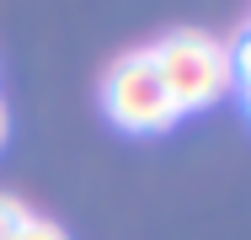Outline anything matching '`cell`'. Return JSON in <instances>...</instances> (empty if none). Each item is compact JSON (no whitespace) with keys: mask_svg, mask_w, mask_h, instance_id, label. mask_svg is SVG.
I'll list each match as a JSON object with an SVG mask.
<instances>
[{"mask_svg":"<svg viewBox=\"0 0 251 240\" xmlns=\"http://www.w3.org/2000/svg\"><path fill=\"white\" fill-rule=\"evenodd\" d=\"M5 134H11V118H5V107H0V144H5Z\"/></svg>","mask_w":251,"mask_h":240,"instance_id":"obj_6","label":"cell"},{"mask_svg":"<svg viewBox=\"0 0 251 240\" xmlns=\"http://www.w3.org/2000/svg\"><path fill=\"white\" fill-rule=\"evenodd\" d=\"M230 59H235V91H241V101H246V112H251V32L241 43H230Z\"/></svg>","mask_w":251,"mask_h":240,"instance_id":"obj_4","label":"cell"},{"mask_svg":"<svg viewBox=\"0 0 251 240\" xmlns=\"http://www.w3.org/2000/svg\"><path fill=\"white\" fill-rule=\"evenodd\" d=\"M101 107H107V118L123 134H166L182 118L171 91H166V80H160V70H155L150 48H134V53H123V59L107 64V75H101Z\"/></svg>","mask_w":251,"mask_h":240,"instance_id":"obj_2","label":"cell"},{"mask_svg":"<svg viewBox=\"0 0 251 240\" xmlns=\"http://www.w3.org/2000/svg\"><path fill=\"white\" fill-rule=\"evenodd\" d=\"M16 240H70V235H64L53 219H27V230H22Z\"/></svg>","mask_w":251,"mask_h":240,"instance_id":"obj_5","label":"cell"},{"mask_svg":"<svg viewBox=\"0 0 251 240\" xmlns=\"http://www.w3.org/2000/svg\"><path fill=\"white\" fill-rule=\"evenodd\" d=\"M27 219H32V208H27L22 197L0 192V240H16L22 230H27Z\"/></svg>","mask_w":251,"mask_h":240,"instance_id":"obj_3","label":"cell"},{"mask_svg":"<svg viewBox=\"0 0 251 240\" xmlns=\"http://www.w3.org/2000/svg\"><path fill=\"white\" fill-rule=\"evenodd\" d=\"M150 53H155V70H160L166 91L176 101V112H203V107H214L235 91V59L208 32L182 27V32L160 38Z\"/></svg>","mask_w":251,"mask_h":240,"instance_id":"obj_1","label":"cell"}]
</instances>
